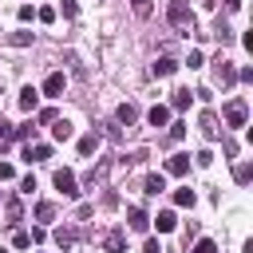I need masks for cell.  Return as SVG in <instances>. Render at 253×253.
I'll return each mask as SVG.
<instances>
[{"label":"cell","instance_id":"cell-1","mask_svg":"<svg viewBox=\"0 0 253 253\" xmlns=\"http://www.w3.org/2000/svg\"><path fill=\"white\" fill-rule=\"evenodd\" d=\"M221 119H225V126H245V119H249V103H245V99H229L225 111H221Z\"/></svg>","mask_w":253,"mask_h":253},{"label":"cell","instance_id":"cell-2","mask_svg":"<svg viewBox=\"0 0 253 253\" xmlns=\"http://www.w3.org/2000/svg\"><path fill=\"white\" fill-rule=\"evenodd\" d=\"M166 16H170V24H174V28H194V12H190V4H186V0H174Z\"/></svg>","mask_w":253,"mask_h":253},{"label":"cell","instance_id":"cell-3","mask_svg":"<svg viewBox=\"0 0 253 253\" xmlns=\"http://www.w3.org/2000/svg\"><path fill=\"white\" fill-rule=\"evenodd\" d=\"M51 182H55V190H59L63 198H75V194H79V190H75V174H71V170H55V178H51Z\"/></svg>","mask_w":253,"mask_h":253},{"label":"cell","instance_id":"cell-4","mask_svg":"<svg viewBox=\"0 0 253 253\" xmlns=\"http://www.w3.org/2000/svg\"><path fill=\"white\" fill-rule=\"evenodd\" d=\"M213 71H217V83H221V87H229V83L237 79V67H233L229 59H221V55L213 59Z\"/></svg>","mask_w":253,"mask_h":253},{"label":"cell","instance_id":"cell-5","mask_svg":"<svg viewBox=\"0 0 253 253\" xmlns=\"http://www.w3.org/2000/svg\"><path fill=\"white\" fill-rule=\"evenodd\" d=\"M63 87H67L63 71H51V75L43 79V95H47V99H59V95H63Z\"/></svg>","mask_w":253,"mask_h":253},{"label":"cell","instance_id":"cell-6","mask_svg":"<svg viewBox=\"0 0 253 253\" xmlns=\"http://www.w3.org/2000/svg\"><path fill=\"white\" fill-rule=\"evenodd\" d=\"M146 225H150V217L142 213V206H130V210H126V229H134V233H142Z\"/></svg>","mask_w":253,"mask_h":253},{"label":"cell","instance_id":"cell-7","mask_svg":"<svg viewBox=\"0 0 253 253\" xmlns=\"http://www.w3.org/2000/svg\"><path fill=\"white\" fill-rule=\"evenodd\" d=\"M47 158H51V146H47V142L24 146V162H47Z\"/></svg>","mask_w":253,"mask_h":253},{"label":"cell","instance_id":"cell-8","mask_svg":"<svg viewBox=\"0 0 253 253\" xmlns=\"http://www.w3.org/2000/svg\"><path fill=\"white\" fill-rule=\"evenodd\" d=\"M150 225H154V229H158V233H170V229H174V225H178V217H174V210H162V213H158V217H150Z\"/></svg>","mask_w":253,"mask_h":253},{"label":"cell","instance_id":"cell-9","mask_svg":"<svg viewBox=\"0 0 253 253\" xmlns=\"http://www.w3.org/2000/svg\"><path fill=\"white\" fill-rule=\"evenodd\" d=\"M158 79H166V75H174L178 71V59H170V55H162V59H154V67H150Z\"/></svg>","mask_w":253,"mask_h":253},{"label":"cell","instance_id":"cell-10","mask_svg":"<svg viewBox=\"0 0 253 253\" xmlns=\"http://www.w3.org/2000/svg\"><path fill=\"white\" fill-rule=\"evenodd\" d=\"M103 249H107V253H123V249H126V233H119V229L107 233V237H103Z\"/></svg>","mask_w":253,"mask_h":253},{"label":"cell","instance_id":"cell-11","mask_svg":"<svg viewBox=\"0 0 253 253\" xmlns=\"http://www.w3.org/2000/svg\"><path fill=\"white\" fill-rule=\"evenodd\" d=\"M51 134H55V142H67V138L75 134V126H71L67 119H55V123H51Z\"/></svg>","mask_w":253,"mask_h":253},{"label":"cell","instance_id":"cell-12","mask_svg":"<svg viewBox=\"0 0 253 253\" xmlns=\"http://www.w3.org/2000/svg\"><path fill=\"white\" fill-rule=\"evenodd\" d=\"M36 103H40V91L36 87H24L20 91V111H36Z\"/></svg>","mask_w":253,"mask_h":253},{"label":"cell","instance_id":"cell-13","mask_svg":"<svg viewBox=\"0 0 253 253\" xmlns=\"http://www.w3.org/2000/svg\"><path fill=\"white\" fill-rule=\"evenodd\" d=\"M166 170H170V174H186V170H190V154H170Z\"/></svg>","mask_w":253,"mask_h":253},{"label":"cell","instance_id":"cell-14","mask_svg":"<svg viewBox=\"0 0 253 253\" xmlns=\"http://www.w3.org/2000/svg\"><path fill=\"white\" fill-rule=\"evenodd\" d=\"M115 119H119V123H123V126H130V123H134V119H138V107H130V103H123V107H119V111H115Z\"/></svg>","mask_w":253,"mask_h":253},{"label":"cell","instance_id":"cell-15","mask_svg":"<svg viewBox=\"0 0 253 253\" xmlns=\"http://www.w3.org/2000/svg\"><path fill=\"white\" fill-rule=\"evenodd\" d=\"M146 119H150V126H166V119H170V107H162V103H158V107H150V115H146Z\"/></svg>","mask_w":253,"mask_h":253},{"label":"cell","instance_id":"cell-16","mask_svg":"<svg viewBox=\"0 0 253 253\" xmlns=\"http://www.w3.org/2000/svg\"><path fill=\"white\" fill-rule=\"evenodd\" d=\"M202 130H206V138H217V134H221L217 115H210V111H206V115H202Z\"/></svg>","mask_w":253,"mask_h":253},{"label":"cell","instance_id":"cell-17","mask_svg":"<svg viewBox=\"0 0 253 253\" xmlns=\"http://www.w3.org/2000/svg\"><path fill=\"white\" fill-rule=\"evenodd\" d=\"M95 150H99V134H83V138H79V154H83V158H91Z\"/></svg>","mask_w":253,"mask_h":253},{"label":"cell","instance_id":"cell-18","mask_svg":"<svg viewBox=\"0 0 253 253\" xmlns=\"http://www.w3.org/2000/svg\"><path fill=\"white\" fill-rule=\"evenodd\" d=\"M142 190H146V194H162V190H166V178H162V174H146Z\"/></svg>","mask_w":253,"mask_h":253},{"label":"cell","instance_id":"cell-19","mask_svg":"<svg viewBox=\"0 0 253 253\" xmlns=\"http://www.w3.org/2000/svg\"><path fill=\"white\" fill-rule=\"evenodd\" d=\"M36 221H55V202H40L36 206Z\"/></svg>","mask_w":253,"mask_h":253},{"label":"cell","instance_id":"cell-20","mask_svg":"<svg viewBox=\"0 0 253 253\" xmlns=\"http://www.w3.org/2000/svg\"><path fill=\"white\" fill-rule=\"evenodd\" d=\"M75 237H79L75 229H55V245H59V249H71V245H75Z\"/></svg>","mask_w":253,"mask_h":253},{"label":"cell","instance_id":"cell-21","mask_svg":"<svg viewBox=\"0 0 253 253\" xmlns=\"http://www.w3.org/2000/svg\"><path fill=\"white\" fill-rule=\"evenodd\" d=\"M190 99H194V95L182 87V91H174V99H170V103H174V111H186V107H190Z\"/></svg>","mask_w":253,"mask_h":253},{"label":"cell","instance_id":"cell-22","mask_svg":"<svg viewBox=\"0 0 253 253\" xmlns=\"http://www.w3.org/2000/svg\"><path fill=\"white\" fill-rule=\"evenodd\" d=\"M8 43H12V47H28V43H32V32H12Z\"/></svg>","mask_w":253,"mask_h":253},{"label":"cell","instance_id":"cell-23","mask_svg":"<svg viewBox=\"0 0 253 253\" xmlns=\"http://www.w3.org/2000/svg\"><path fill=\"white\" fill-rule=\"evenodd\" d=\"M174 202H178V206H194V190H190V186L174 190Z\"/></svg>","mask_w":253,"mask_h":253},{"label":"cell","instance_id":"cell-24","mask_svg":"<svg viewBox=\"0 0 253 253\" xmlns=\"http://www.w3.org/2000/svg\"><path fill=\"white\" fill-rule=\"evenodd\" d=\"M32 130H36V126H32V123H24V126L8 130V138H20V142H24V138H32Z\"/></svg>","mask_w":253,"mask_h":253},{"label":"cell","instance_id":"cell-25","mask_svg":"<svg viewBox=\"0 0 253 253\" xmlns=\"http://www.w3.org/2000/svg\"><path fill=\"white\" fill-rule=\"evenodd\" d=\"M194 253H217V245H213V241H210V237H202V241H198V245H194Z\"/></svg>","mask_w":253,"mask_h":253},{"label":"cell","instance_id":"cell-26","mask_svg":"<svg viewBox=\"0 0 253 253\" xmlns=\"http://www.w3.org/2000/svg\"><path fill=\"white\" fill-rule=\"evenodd\" d=\"M4 210H8V217H12V221H20V202H16V198H8V206H4Z\"/></svg>","mask_w":253,"mask_h":253},{"label":"cell","instance_id":"cell-27","mask_svg":"<svg viewBox=\"0 0 253 253\" xmlns=\"http://www.w3.org/2000/svg\"><path fill=\"white\" fill-rule=\"evenodd\" d=\"M12 241H16V249H28V245H32V233H24V229H20Z\"/></svg>","mask_w":253,"mask_h":253},{"label":"cell","instance_id":"cell-28","mask_svg":"<svg viewBox=\"0 0 253 253\" xmlns=\"http://www.w3.org/2000/svg\"><path fill=\"white\" fill-rule=\"evenodd\" d=\"M59 8H63V16H75L79 12V0H59Z\"/></svg>","mask_w":253,"mask_h":253},{"label":"cell","instance_id":"cell-29","mask_svg":"<svg viewBox=\"0 0 253 253\" xmlns=\"http://www.w3.org/2000/svg\"><path fill=\"white\" fill-rule=\"evenodd\" d=\"M130 8H134L138 16H150V0H130Z\"/></svg>","mask_w":253,"mask_h":253},{"label":"cell","instance_id":"cell-30","mask_svg":"<svg viewBox=\"0 0 253 253\" xmlns=\"http://www.w3.org/2000/svg\"><path fill=\"white\" fill-rule=\"evenodd\" d=\"M182 134H186V123H174V126H170V142H178Z\"/></svg>","mask_w":253,"mask_h":253},{"label":"cell","instance_id":"cell-31","mask_svg":"<svg viewBox=\"0 0 253 253\" xmlns=\"http://www.w3.org/2000/svg\"><path fill=\"white\" fill-rule=\"evenodd\" d=\"M8 178H16V170H12V162H0V182H8Z\"/></svg>","mask_w":253,"mask_h":253},{"label":"cell","instance_id":"cell-32","mask_svg":"<svg viewBox=\"0 0 253 253\" xmlns=\"http://www.w3.org/2000/svg\"><path fill=\"white\" fill-rule=\"evenodd\" d=\"M32 16H36V8H32V4H20V20H24V24H28V20H32Z\"/></svg>","mask_w":253,"mask_h":253},{"label":"cell","instance_id":"cell-33","mask_svg":"<svg viewBox=\"0 0 253 253\" xmlns=\"http://www.w3.org/2000/svg\"><path fill=\"white\" fill-rule=\"evenodd\" d=\"M36 16H40V20H43V24H51V20H55V8H40V12H36Z\"/></svg>","mask_w":253,"mask_h":253},{"label":"cell","instance_id":"cell-34","mask_svg":"<svg viewBox=\"0 0 253 253\" xmlns=\"http://www.w3.org/2000/svg\"><path fill=\"white\" fill-rule=\"evenodd\" d=\"M142 253H162V245H158V241H154V237H150V241H146V245H142Z\"/></svg>","mask_w":253,"mask_h":253},{"label":"cell","instance_id":"cell-35","mask_svg":"<svg viewBox=\"0 0 253 253\" xmlns=\"http://www.w3.org/2000/svg\"><path fill=\"white\" fill-rule=\"evenodd\" d=\"M0 138H8V123H4V115H0Z\"/></svg>","mask_w":253,"mask_h":253},{"label":"cell","instance_id":"cell-36","mask_svg":"<svg viewBox=\"0 0 253 253\" xmlns=\"http://www.w3.org/2000/svg\"><path fill=\"white\" fill-rule=\"evenodd\" d=\"M221 4H225V8H241V0H221Z\"/></svg>","mask_w":253,"mask_h":253},{"label":"cell","instance_id":"cell-37","mask_svg":"<svg viewBox=\"0 0 253 253\" xmlns=\"http://www.w3.org/2000/svg\"><path fill=\"white\" fill-rule=\"evenodd\" d=\"M0 253H8V249H0Z\"/></svg>","mask_w":253,"mask_h":253}]
</instances>
